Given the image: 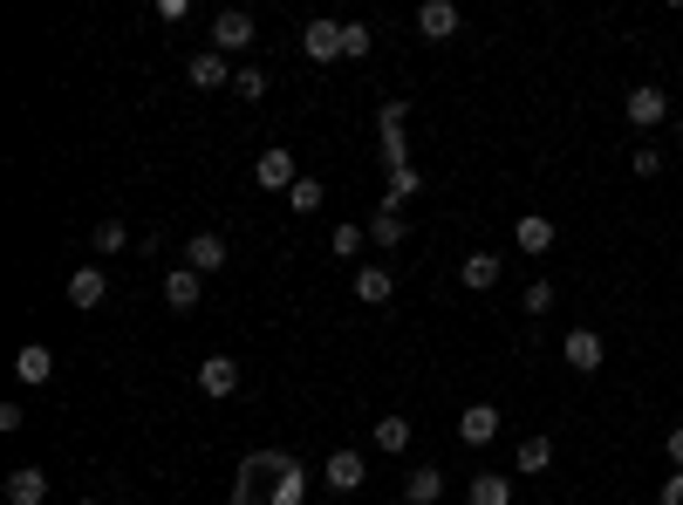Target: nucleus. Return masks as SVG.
Segmentation results:
<instances>
[{
    "label": "nucleus",
    "instance_id": "obj_11",
    "mask_svg": "<svg viewBox=\"0 0 683 505\" xmlns=\"http://www.w3.org/2000/svg\"><path fill=\"white\" fill-rule=\"evenodd\" d=\"M417 28H424V41H451V35H459V8H451V0H424Z\"/></svg>",
    "mask_w": 683,
    "mask_h": 505
},
{
    "label": "nucleus",
    "instance_id": "obj_9",
    "mask_svg": "<svg viewBox=\"0 0 683 505\" xmlns=\"http://www.w3.org/2000/svg\"><path fill=\"white\" fill-rule=\"evenodd\" d=\"M198 390H206V396H233L240 390V362L233 356H206V362H198Z\"/></svg>",
    "mask_w": 683,
    "mask_h": 505
},
{
    "label": "nucleus",
    "instance_id": "obj_19",
    "mask_svg": "<svg viewBox=\"0 0 683 505\" xmlns=\"http://www.w3.org/2000/svg\"><path fill=\"white\" fill-rule=\"evenodd\" d=\"M14 375H21V383H48V375H56V356H48L41 342H28V348L14 356Z\"/></svg>",
    "mask_w": 683,
    "mask_h": 505
},
{
    "label": "nucleus",
    "instance_id": "obj_12",
    "mask_svg": "<svg viewBox=\"0 0 683 505\" xmlns=\"http://www.w3.org/2000/svg\"><path fill=\"white\" fill-rule=\"evenodd\" d=\"M198 294H206V273H198V267H179V273H164V300H171V308H198Z\"/></svg>",
    "mask_w": 683,
    "mask_h": 505
},
{
    "label": "nucleus",
    "instance_id": "obj_7",
    "mask_svg": "<svg viewBox=\"0 0 683 505\" xmlns=\"http://www.w3.org/2000/svg\"><path fill=\"white\" fill-rule=\"evenodd\" d=\"M321 478H328V492H363L369 465H363V451H336V458L321 465Z\"/></svg>",
    "mask_w": 683,
    "mask_h": 505
},
{
    "label": "nucleus",
    "instance_id": "obj_3",
    "mask_svg": "<svg viewBox=\"0 0 683 505\" xmlns=\"http://www.w3.org/2000/svg\"><path fill=\"white\" fill-rule=\"evenodd\" d=\"M561 356H568V369H581V375H595L601 362H609V342L595 335V328H568V342H561Z\"/></svg>",
    "mask_w": 683,
    "mask_h": 505
},
{
    "label": "nucleus",
    "instance_id": "obj_22",
    "mask_svg": "<svg viewBox=\"0 0 683 505\" xmlns=\"http://www.w3.org/2000/svg\"><path fill=\"white\" fill-rule=\"evenodd\" d=\"M369 438H376V451H390V458H397V451H411V423H403V417H383Z\"/></svg>",
    "mask_w": 683,
    "mask_h": 505
},
{
    "label": "nucleus",
    "instance_id": "obj_30",
    "mask_svg": "<svg viewBox=\"0 0 683 505\" xmlns=\"http://www.w3.org/2000/svg\"><path fill=\"white\" fill-rule=\"evenodd\" d=\"M328 246H336L342 260H356V253H363V225H336V239H328Z\"/></svg>",
    "mask_w": 683,
    "mask_h": 505
},
{
    "label": "nucleus",
    "instance_id": "obj_16",
    "mask_svg": "<svg viewBox=\"0 0 683 505\" xmlns=\"http://www.w3.org/2000/svg\"><path fill=\"white\" fill-rule=\"evenodd\" d=\"M403 498H411V505H438L444 498V471L438 465H417L411 478H403Z\"/></svg>",
    "mask_w": 683,
    "mask_h": 505
},
{
    "label": "nucleus",
    "instance_id": "obj_17",
    "mask_svg": "<svg viewBox=\"0 0 683 505\" xmlns=\"http://www.w3.org/2000/svg\"><path fill=\"white\" fill-rule=\"evenodd\" d=\"M185 267H198V273H219V267H225V239H219V233H192V246H185Z\"/></svg>",
    "mask_w": 683,
    "mask_h": 505
},
{
    "label": "nucleus",
    "instance_id": "obj_27",
    "mask_svg": "<svg viewBox=\"0 0 683 505\" xmlns=\"http://www.w3.org/2000/svg\"><path fill=\"white\" fill-rule=\"evenodd\" d=\"M233 96H246V103H260V96H267V69H240V75H233Z\"/></svg>",
    "mask_w": 683,
    "mask_h": 505
},
{
    "label": "nucleus",
    "instance_id": "obj_29",
    "mask_svg": "<svg viewBox=\"0 0 683 505\" xmlns=\"http://www.w3.org/2000/svg\"><path fill=\"white\" fill-rule=\"evenodd\" d=\"M629 171H636V178H656V171H663V150H656V144H636V158H629Z\"/></svg>",
    "mask_w": 683,
    "mask_h": 505
},
{
    "label": "nucleus",
    "instance_id": "obj_14",
    "mask_svg": "<svg viewBox=\"0 0 683 505\" xmlns=\"http://www.w3.org/2000/svg\"><path fill=\"white\" fill-rule=\"evenodd\" d=\"M499 273H505V267H499V253H472V260L459 267V281H465L472 294H492V287H499Z\"/></svg>",
    "mask_w": 683,
    "mask_h": 505
},
{
    "label": "nucleus",
    "instance_id": "obj_33",
    "mask_svg": "<svg viewBox=\"0 0 683 505\" xmlns=\"http://www.w3.org/2000/svg\"><path fill=\"white\" fill-rule=\"evenodd\" d=\"M676 144H683V116H676Z\"/></svg>",
    "mask_w": 683,
    "mask_h": 505
},
{
    "label": "nucleus",
    "instance_id": "obj_21",
    "mask_svg": "<svg viewBox=\"0 0 683 505\" xmlns=\"http://www.w3.org/2000/svg\"><path fill=\"white\" fill-rule=\"evenodd\" d=\"M513 465H520V471H526V478H540V471H547V465H553V438H526V444H520V451H513Z\"/></svg>",
    "mask_w": 683,
    "mask_h": 505
},
{
    "label": "nucleus",
    "instance_id": "obj_18",
    "mask_svg": "<svg viewBox=\"0 0 683 505\" xmlns=\"http://www.w3.org/2000/svg\"><path fill=\"white\" fill-rule=\"evenodd\" d=\"M41 498H48V478H41L35 465L8 471V505H41Z\"/></svg>",
    "mask_w": 683,
    "mask_h": 505
},
{
    "label": "nucleus",
    "instance_id": "obj_34",
    "mask_svg": "<svg viewBox=\"0 0 683 505\" xmlns=\"http://www.w3.org/2000/svg\"><path fill=\"white\" fill-rule=\"evenodd\" d=\"M83 505H103V498H83Z\"/></svg>",
    "mask_w": 683,
    "mask_h": 505
},
{
    "label": "nucleus",
    "instance_id": "obj_1",
    "mask_svg": "<svg viewBox=\"0 0 683 505\" xmlns=\"http://www.w3.org/2000/svg\"><path fill=\"white\" fill-rule=\"evenodd\" d=\"M622 116L636 123V131H656V123H670V96L656 83H636V89H629V103H622Z\"/></svg>",
    "mask_w": 683,
    "mask_h": 505
},
{
    "label": "nucleus",
    "instance_id": "obj_28",
    "mask_svg": "<svg viewBox=\"0 0 683 505\" xmlns=\"http://www.w3.org/2000/svg\"><path fill=\"white\" fill-rule=\"evenodd\" d=\"M349 56H369V28H363V21H342V62Z\"/></svg>",
    "mask_w": 683,
    "mask_h": 505
},
{
    "label": "nucleus",
    "instance_id": "obj_4",
    "mask_svg": "<svg viewBox=\"0 0 683 505\" xmlns=\"http://www.w3.org/2000/svg\"><path fill=\"white\" fill-rule=\"evenodd\" d=\"M212 48H219V56H240V48H253V14H246V8H225V14L212 21Z\"/></svg>",
    "mask_w": 683,
    "mask_h": 505
},
{
    "label": "nucleus",
    "instance_id": "obj_5",
    "mask_svg": "<svg viewBox=\"0 0 683 505\" xmlns=\"http://www.w3.org/2000/svg\"><path fill=\"white\" fill-rule=\"evenodd\" d=\"M185 75H192V89H225V83H233V75H240V69H233V62H225V56H219V48H198V56L185 62Z\"/></svg>",
    "mask_w": 683,
    "mask_h": 505
},
{
    "label": "nucleus",
    "instance_id": "obj_20",
    "mask_svg": "<svg viewBox=\"0 0 683 505\" xmlns=\"http://www.w3.org/2000/svg\"><path fill=\"white\" fill-rule=\"evenodd\" d=\"M465 498H472V505H513V478H499V471H478Z\"/></svg>",
    "mask_w": 683,
    "mask_h": 505
},
{
    "label": "nucleus",
    "instance_id": "obj_32",
    "mask_svg": "<svg viewBox=\"0 0 683 505\" xmlns=\"http://www.w3.org/2000/svg\"><path fill=\"white\" fill-rule=\"evenodd\" d=\"M663 451H670V465H676V471H683V423H676V431H670V438H663Z\"/></svg>",
    "mask_w": 683,
    "mask_h": 505
},
{
    "label": "nucleus",
    "instance_id": "obj_26",
    "mask_svg": "<svg viewBox=\"0 0 683 505\" xmlns=\"http://www.w3.org/2000/svg\"><path fill=\"white\" fill-rule=\"evenodd\" d=\"M520 308L534 315V321H540V315H553V281H534V287L520 294Z\"/></svg>",
    "mask_w": 683,
    "mask_h": 505
},
{
    "label": "nucleus",
    "instance_id": "obj_13",
    "mask_svg": "<svg viewBox=\"0 0 683 505\" xmlns=\"http://www.w3.org/2000/svg\"><path fill=\"white\" fill-rule=\"evenodd\" d=\"M103 294H110V273H96V267H75L69 273V308H96Z\"/></svg>",
    "mask_w": 683,
    "mask_h": 505
},
{
    "label": "nucleus",
    "instance_id": "obj_15",
    "mask_svg": "<svg viewBox=\"0 0 683 505\" xmlns=\"http://www.w3.org/2000/svg\"><path fill=\"white\" fill-rule=\"evenodd\" d=\"M390 294H397V273L390 267H363L356 273V300H363V308H383Z\"/></svg>",
    "mask_w": 683,
    "mask_h": 505
},
{
    "label": "nucleus",
    "instance_id": "obj_23",
    "mask_svg": "<svg viewBox=\"0 0 683 505\" xmlns=\"http://www.w3.org/2000/svg\"><path fill=\"white\" fill-rule=\"evenodd\" d=\"M369 239H376V246H397V239H403V219H397V198H390V206H383V212H376V219H369Z\"/></svg>",
    "mask_w": 683,
    "mask_h": 505
},
{
    "label": "nucleus",
    "instance_id": "obj_25",
    "mask_svg": "<svg viewBox=\"0 0 683 505\" xmlns=\"http://www.w3.org/2000/svg\"><path fill=\"white\" fill-rule=\"evenodd\" d=\"M288 206H294V212H321V178H294Z\"/></svg>",
    "mask_w": 683,
    "mask_h": 505
},
{
    "label": "nucleus",
    "instance_id": "obj_10",
    "mask_svg": "<svg viewBox=\"0 0 683 505\" xmlns=\"http://www.w3.org/2000/svg\"><path fill=\"white\" fill-rule=\"evenodd\" d=\"M459 438H465L472 451H486V444L499 438V410H492V403H472V410L459 417Z\"/></svg>",
    "mask_w": 683,
    "mask_h": 505
},
{
    "label": "nucleus",
    "instance_id": "obj_2",
    "mask_svg": "<svg viewBox=\"0 0 683 505\" xmlns=\"http://www.w3.org/2000/svg\"><path fill=\"white\" fill-rule=\"evenodd\" d=\"M253 178H260L267 192H294V178H301L294 150H288V144H267V150H260V164H253Z\"/></svg>",
    "mask_w": 683,
    "mask_h": 505
},
{
    "label": "nucleus",
    "instance_id": "obj_6",
    "mask_svg": "<svg viewBox=\"0 0 683 505\" xmlns=\"http://www.w3.org/2000/svg\"><path fill=\"white\" fill-rule=\"evenodd\" d=\"M553 219H540V212H526V219H513V246L526 253V260H540V253H553Z\"/></svg>",
    "mask_w": 683,
    "mask_h": 505
},
{
    "label": "nucleus",
    "instance_id": "obj_31",
    "mask_svg": "<svg viewBox=\"0 0 683 505\" xmlns=\"http://www.w3.org/2000/svg\"><path fill=\"white\" fill-rule=\"evenodd\" d=\"M656 505H683V471L663 478V492H656Z\"/></svg>",
    "mask_w": 683,
    "mask_h": 505
},
{
    "label": "nucleus",
    "instance_id": "obj_8",
    "mask_svg": "<svg viewBox=\"0 0 683 505\" xmlns=\"http://www.w3.org/2000/svg\"><path fill=\"white\" fill-rule=\"evenodd\" d=\"M301 48H308V62H342V21H308Z\"/></svg>",
    "mask_w": 683,
    "mask_h": 505
},
{
    "label": "nucleus",
    "instance_id": "obj_24",
    "mask_svg": "<svg viewBox=\"0 0 683 505\" xmlns=\"http://www.w3.org/2000/svg\"><path fill=\"white\" fill-rule=\"evenodd\" d=\"M131 246V225L123 219H96V253H123Z\"/></svg>",
    "mask_w": 683,
    "mask_h": 505
}]
</instances>
